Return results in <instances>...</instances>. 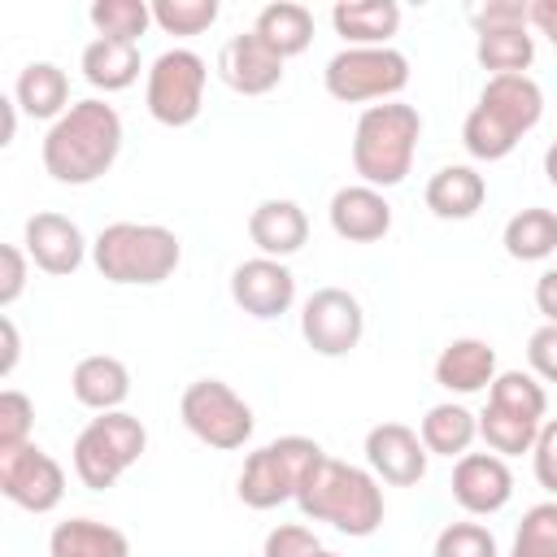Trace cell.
<instances>
[{"mask_svg":"<svg viewBox=\"0 0 557 557\" xmlns=\"http://www.w3.org/2000/svg\"><path fill=\"white\" fill-rule=\"evenodd\" d=\"M122 152V117L104 100L70 104L44 135V170L65 187H87Z\"/></svg>","mask_w":557,"mask_h":557,"instance_id":"1","label":"cell"},{"mask_svg":"<svg viewBox=\"0 0 557 557\" xmlns=\"http://www.w3.org/2000/svg\"><path fill=\"white\" fill-rule=\"evenodd\" d=\"M544 117V91L531 74H496L487 78L479 104L470 109L461 139L466 152L479 161H500L513 152V144L535 131V122Z\"/></svg>","mask_w":557,"mask_h":557,"instance_id":"2","label":"cell"},{"mask_svg":"<svg viewBox=\"0 0 557 557\" xmlns=\"http://www.w3.org/2000/svg\"><path fill=\"white\" fill-rule=\"evenodd\" d=\"M296 505L305 518L331 522L344 535H374L383 527V492H379L374 474H366L348 461H335V457H322L313 466Z\"/></svg>","mask_w":557,"mask_h":557,"instance_id":"3","label":"cell"},{"mask_svg":"<svg viewBox=\"0 0 557 557\" xmlns=\"http://www.w3.org/2000/svg\"><path fill=\"white\" fill-rule=\"evenodd\" d=\"M418 135H422V117L413 104H396V100L370 104L352 131V170L361 174V183L366 187L405 183L418 152Z\"/></svg>","mask_w":557,"mask_h":557,"instance_id":"4","label":"cell"},{"mask_svg":"<svg viewBox=\"0 0 557 557\" xmlns=\"http://www.w3.org/2000/svg\"><path fill=\"white\" fill-rule=\"evenodd\" d=\"M91 261L109 283L152 287L178 270L183 244L170 226H157V222H113L96 235Z\"/></svg>","mask_w":557,"mask_h":557,"instance_id":"5","label":"cell"},{"mask_svg":"<svg viewBox=\"0 0 557 557\" xmlns=\"http://www.w3.org/2000/svg\"><path fill=\"white\" fill-rule=\"evenodd\" d=\"M322 457L326 453L318 448V440H305V435H283L257 448L239 470V500L248 509H274L283 500H296Z\"/></svg>","mask_w":557,"mask_h":557,"instance_id":"6","label":"cell"},{"mask_svg":"<svg viewBox=\"0 0 557 557\" xmlns=\"http://www.w3.org/2000/svg\"><path fill=\"white\" fill-rule=\"evenodd\" d=\"M144 444H148V431L139 418L122 409L100 413L74 440V474L83 479V487L104 492L144 457Z\"/></svg>","mask_w":557,"mask_h":557,"instance_id":"7","label":"cell"},{"mask_svg":"<svg viewBox=\"0 0 557 557\" xmlns=\"http://www.w3.org/2000/svg\"><path fill=\"white\" fill-rule=\"evenodd\" d=\"M322 83L335 100L361 104V100H387L405 91L409 83V61L396 48H344L326 61Z\"/></svg>","mask_w":557,"mask_h":557,"instance_id":"8","label":"cell"},{"mask_svg":"<svg viewBox=\"0 0 557 557\" xmlns=\"http://www.w3.org/2000/svg\"><path fill=\"white\" fill-rule=\"evenodd\" d=\"M205 57H196L191 48H170L152 61L148 70V91L144 104L161 126H191L200 117L205 104Z\"/></svg>","mask_w":557,"mask_h":557,"instance_id":"9","label":"cell"},{"mask_svg":"<svg viewBox=\"0 0 557 557\" xmlns=\"http://www.w3.org/2000/svg\"><path fill=\"white\" fill-rule=\"evenodd\" d=\"M178 418L200 444L222 453L244 448L252 435V409L222 379H196L178 400Z\"/></svg>","mask_w":557,"mask_h":557,"instance_id":"10","label":"cell"},{"mask_svg":"<svg viewBox=\"0 0 557 557\" xmlns=\"http://www.w3.org/2000/svg\"><path fill=\"white\" fill-rule=\"evenodd\" d=\"M0 492L26 513H48L65 496V470L39 444L0 448Z\"/></svg>","mask_w":557,"mask_h":557,"instance_id":"11","label":"cell"},{"mask_svg":"<svg viewBox=\"0 0 557 557\" xmlns=\"http://www.w3.org/2000/svg\"><path fill=\"white\" fill-rule=\"evenodd\" d=\"M361 331H366V313H361V300L344 287H318L309 300H305V313H300V335L313 352L322 357H344L361 344Z\"/></svg>","mask_w":557,"mask_h":557,"instance_id":"12","label":"cell"},{"mask_svg":"<svg viewBox=\"0 0 557 557\" xmlns=\"http://www.w3.org/2000/svg\"><path fill=\"white\" fill-rule=\"evenodd\" d=\"M231 300L248 313V318H278L292 309L296 300V278L283 261L274 257H252L244 265H235L231 274Z\"/></svg>","mask_w":557,"mask_h":557,"instance_id":"13","label":"cell"},{"mask_svg":"<svg viewBox=\"0 0 557 557\" xmlns=\"http://www.w3.org/2000/svg\"><path fill=\"white\" fill-rule=\"evenodd\" d=\"M218 74L239 96H265V91H274L283 83V57L257 30H248V35H235V39L222 44Z\"/></svg>","mask_w":557,"mask_h":557,"instance_id":"14","label":"cell"},{"mask_svg":"<svg viewBox=\"0 0 557 557\" xmlns=\"http://www.w3.org/2000/svg\"><path fill=\"white\" fill-rule=\"evenodd\" d=\"M426 444L405 422H379L366 435V461L370 470L392 487H413L426 474Z\"/></svg>","mask_w":557,"mask_h":557,"instance_id":"15","label":"cell"},{"mask_svg":"<svg viewBox=\"0 0 557 557\" xmlns=\"http://www.w3.org/2000/svg\"><path fill=\"white\" fill-rule=\"evenodd\" d=\"M513 496V474L496 453H466L453 466V500L466 513H496Z\"/></svg>","mask_w":557,"mask_h":557,"instance_id":"16","label":"cell"},{"mask_svg":"<svg viewBox=\"0 0 557 557\" xmlns=\"http://www.w3.org/2000/svg\"><path fill=\"white\" fill-rule=\"evenodd\" d=\"M26 257L44 270V274H74L87 257V239L78 231V222H70L65 213H35L26 218Z\"/></svg>","mask_w":557,"mask_h":557,"instance_id":"17","label":"cell"},{"mask_svg":"<svg viewBox=\"0 0 557 557\" xmlns=\"http://www.w3.org/2000/svg\"><path fill=\"white\" fill-rule=\"evenodd\" d=\"M326 213H331V231L339 239H348V244H374V239H383L392 231V205L383 200L379 187H366V183L339 187L331 196Z\"/></svg>","mask_w":557,"mask_h":557,"instance_id":"18","label":"cell"},{"mask_svg":"<svg viewBox=\"0 0 557 557\" xmlns=\"http://www.w3.org/2000/svg\"><path fill=\"white\" fill-rule=\"evenodd\" d=\"M248 235L252 244L261 248V257H292L305 248L309 239V218L296 200H261L252 213H248Z\"/></svg>","mask_w":557,"mask_h":557,"instance_id":"19","label":"cell"},{"mask_svg":"<svg viewBox=\"0 0 557 557\" xmlns=\"http://www.w3.org/2000/svg\"><path fill=\"white\" fill-rule=\"evenodd\" d=\"M492 379H496V348L487 339H470L466 335V339H453L435 357V383L448 387V392L470 396V392L492 387Z\"/></svg>","mask_w":557,"mask_h":557,"instance_id":"20","label":"cell"},{"mask_svg":"<svg viewBox=\"0 0 557 557\" xmlns=\"http://www.w3.org/2000/svg\"><path fill=\"white\" fill-rule=\"evenodd\" d=\"M70 392H74L78 405H87L96 413H113L131 396V370L117 357H104V352L83 357L70 374Z\"/></svg>","mask_w":557,"mask_h":557,"instance_id":"21","label":"cell"},{"mask_svg":"<svg viewBox=\"0 0 557 557\" xmlns=\"http://www.w3.org/2000/svg\"><path fill=\"white\" fill-rule=\"evenodd\" d=\"M483 196H487V183L474 165H444L426 183V209L444 222L474 218L483 209Z\"/></svg>","mask_w":557,"mask_h":557,"instance_id":"22","label":"cell"},{"mask_svg":"<svg viewBox=\"0 0 557 557\" xmlns=\"http://www.w3.org/2000/svg\"><path fill=\"white\" fill-rule=\"evenodd\" d=\"M48 557H131V540L96 518H65L48 535Z\"/></svg>","mask_w":557,"mask_h":557,"instance_id":"23","label":"cell"},{"mask_svg":"<svg viewBox=\"0 0 557 557\" xmlns=\"http://www.w3.org/2000/svg\"><path fill=\"white\" fill-rule=\"evenodd\" d=\"M331 22L348 39V48H387V39L400 26V4H392V0H352V4H335Z\"/></svg>","mask_w":557,"mask_h":557,"instance_id":"24","label":"cell"},{"mask_svg":"<svg viewBox=\"0 0 557 557\" xmlns=\"http://www.w3.org/2000/svg\"><path fill=\"white\" fill-rule=\"evenodd\" d=\"M13 100L30 113V117H61L70 109V78L61 65L52 61H30L22 65L17 74V87H13Z\"/></svg>","mask_w":557,"mask_h":557,"instance_id":"25","label":"cell"},{"mask_svg":"<svg viewBox=\"0 0 557 557\" xmlns=\"http://www.w3.org/2000/svg\"><path fill=\"white\" fill-rule=\"evenodd\" d=\"M83 78L100 91H126L139 78V44L122 39H91L83 48Z\"/></svg>","mask_w":557,"mask_h":557,"instance_id":"26","label":"cell"},{"mask_svg":"<svg viewBox=\"0 0 557 557\" xmlns=\"http://www.w3.org/2000/svg\"><path fill=\"white\" fill-rule=\"evenodd\" d=\"M283 61L305 52L313 44V13L305 4H292V0H278V4H265L257 13V26H252Z\"/></svg>","mask_w":557,"mask_h":557,"instance_id":"27","label":"cell"},{"mask_svg":"<svg viewBox=\"0 0 557 557\" xmlns=\"http://www.w3.org/2000/svg\"><path fill=\"white\" fill-rule=\"evenodd\" d=\"M479 435V418L466 409V405H431L426 418H422V444L426 453H440V457H466V448L474 444Z\"/></svg>","mask_w":557,"mask_h":557,"instance_id":"28","label":"cell"},{"mask_svg":"<svg viewBox=\"0 0 557 557\" xmlns=\"http://www.w3.org/2000/svg\"><path fill=\"white\" fill-rule=\"evenodd\" d=\"M505 252L513 261H544L557 252V213L553 209H522L505 222Z\"/></svg>","mask_w":557,"mask_h":557,"instance_id":"29","label":"cell"},{"mask_svg":"<svg viewBox=\"0 0 557 557\" xmlns=\"http://www.w3.org/2000/svg\"><path fill=\"white\" fill-rule=\"evenodd\" d=\"M474 57L483 70L496 74H527V65L535 61V39L527 35V26H500V30H479Z\"/></svg>","mask_w":557,"mask_h":557,"instance_id":"30","label":"cell"},{"mask_svg":"<svg viewBox=\"0 0 557 557\" xmlns=\"http://www.w3.org/2000/svg\"><path fill=\"white\" fill-rule=\"evenodd\" d=\"M87 17L100 30V39L139 44V35L152 26V4H144V0H96L87 9Z\"/></svg>","mask_w":557,"mask_h":557,"instance_id":"31","label":"cell"},{"mask_svg":"<svg viewBox=\"0 0 557 557\" xmlns=\"http://www.w3.org/2000/svg\"><path fill=\"white\" fill-rule=\"evenodd\" d=\"M540 426H544V422H527V418L505 413V409H496V405H487V409L479 413V435L487 440V448H492L496 457L531 453V448H535Z\"/></svg>","mask_w":557,"mask_h":557,"instance_id":"32","label":"cell"},{"mask_svg":"<svg viewBox=\"0 0 557 557\" xmlns=\"http://www.w3.org/2000/svg\"><path fill=\"white\" fill-rule=\"evenodd\" d=\"M487 405H496V409H505V413H518V418H527V422H544L548 396H544V387H540L531 374H522V370H505V374L492 379Z\"/></svg>","mask_w":557,"mask_h":557,"instance_id":"33","label":"cell"},{"mask_svg":"<svg viewBox=\"0 0 557 557\" xmlns=\"http://www.w3.org/2000/svg\"><path fill=\"white\" fill-rule=\"evenodd\" d=\"M509 557H557V500L531 505L513 535Z\"/></svg>","mask_w":557,"mask_h":557,"instance_id":"34","label":"cell"},{"mask_svg":"<svg viewBox=\"0 0 557 557\" xmlns=\"http://www.w3.org/2000/svg\"><path fill=\"white\" fill-rule=\"evenodd\" d=\"M152 22L165 35H200L218 22V0H157Z\"/></svg>","mask_w":557,"mask_h":557,"instance_id":"35","label":"cell"},{"mask_svg":"<svg viewBox=\"0 0 557 557\" xmlns=\"http://www.w3.org/2000/svg\"><path fill=\"white\" fill-rule=\"evenodd\" d=\"M435 557H500L496 535L479 522H448L435 535Z\"/></svg>","mask_w":557,"mask_h":557,"instance_id":"36","label":"cell"},{"mask_svg":"<svg viewBox=\"0 0 557 557\" xmlns=\"http://www.w3.org/2000/svg\"><path fill=\"white\" fill-rule=\"evenodd\" d=\"M30 426H35V405H30V396H22L17 387H4V392H0V448L30 444Z\"/></svg>","mask_w":557,"mask_h":557,"instance_id":"37","label":"cell"},{"mask_svg":"<svg viewBox=\"0 0 557 557\" xmlns=\"http://www.w3.org/2000/svg\"><path fill=\"white\" fill-rule=\"evenodd\" d=\"M318 548H322V544H318V535H313L309 527L287 522V527H274V531L265 535L261 557H313Z\"/></svg>","mask_w":557,"mask_h":557,"instance_id":"38","label":"cell"},{"mask_svg":"<svg viewBox=\"0 0 557 557\" xmlns=\"http://www.w3.org/2000/svg\"><path fill=\"white\" fill-rule=\"evenodd\" d=\"M474 30H500V26H527L531 22V4L522 0H487L470 9Z\"/></svg>","mask_w":557,"mask_h":557,"instance_id":"39","label":"cell"},{"mask_svg":"<svg viewBox=\"0 0 557 557\" xmlns=\"http://www.w3.org/2000/svg\"><path fill=\"white\" fill-rule=\"evenodd\" d=\"M527 361L544 383H557V326L544 322L531 339H527Z\"/></svg>","mask_w":557,"mask_h":557,"instance_id":"40","label":"cell"},{"mask_svg":"<svg viewBox=\"0 0 557 557\" xmlns=\"http://www.w3.org/2000/svg\"><path fill=\"white\" fill-rule=\"evenodd\" d=\"M531 457H535V479H540V487L557 496V418L540 426Z\"/></svg>","mask_w":557,"mask_h":557,"instance_id":"41","label":"cell"},{"mask_svg":"<svg viewBox=\"0 0 557 557\" xmlns=\"http://www.w3.org/2000/svg\"><path fill=\"white\" fill-rule=\"evenodd\" d=\"M0 265H4V274H0V305L9 309L22 296V287H26V252L17 244H4L0 248Z\"/></svg>","mask_w":557,"mask_h":557,"instance_id":"42","label":"cell"},{"mask_svg":"<svg viewBox=\"0 0 557 557\" xmlns=\"http://www.w3.org/2000/svg\"><path fill=\"white\" fill-rule=\"evenodd\" d=\"M535 305H540V313L557 326V270H544V274H540V283H535Z\"/></svg>","mask_w":557,"mask_h":557,"instance_id":"43","label":"cell"},{"mask_svg":"<svg viewBox=\"0 0 557 557\" xmlns=\"http://www.w3.org/2000/svg\"><path fill=\"white\" fill-rule=\"evenodd\" d=\"M0 335H4V361H0V374L9 379V374H13V366H17V352H22V344H17V326H13V318H0Z\"/></svg>","mask_w":557,"mask_h":557,"instance_id":"44","label":"cell"},{"mask_svg":"<svg viewBox=\"0 0 557 557\" xmlns=\"http://www.w3.org/2000/svg\"><path fill=\"white\" fill-rule=\"evenodd\" d=\"M531 22L553 39V48H557V0H535L531 4Z\"/></svg>","mask_w":557,"mask_h":557,"instance_id":"45","label":"cell"},{"mask_svg":"<svg viewBox=\"0 0 557 557\" xmlns=\"http://www.w3.org/2000/svg\"><path fill=\"white\" fill-rule=\"evenodd\" d=\"M0 117H4V131H0V144H13V135H17V100H9V96H0Z\"/></svg>","mask_w":557,"mask_h":557,"instance_id":"46","label":"cell"},{"mask_svg":"<svg viewBox=\"0 0 557 557\" xmlns=\"http://www.w3.org/2000/svg\"><path fill=\"white\" fill-rule=\"evenodd\" d=\"M544 174H548V183L557 187V139H553L548 152H544Z\"/></svg>","mask_w":557,"mask_h":557,"instance_id":"47","label":"cell"},{"mask_svg":"<svg viewBox=\"0 0 557 557\" xmlns=\"http://www.w3.org/2000/svg\"><path fill=\"white\" fill-rule=\"evenodd\" d=\"M313 557H339V553H331V548H318V553H313Z\"/></svg>","mask_w":557,"mask_h":557,"instance_id":"48","label":"cell"}]
</instances>
